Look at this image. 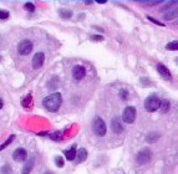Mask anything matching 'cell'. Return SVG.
I'll return each instance as SVG.
<instances>
[{"instance_id":"15","label":"cell","mask_w":178,"mask_h":174,"mask_svg":"<svg viewBox=\"0 0 178 174\" xmlns=\"http://www.w3.org/2000/svg\"><path fill=\"white\" fill-rule=\"evenodd\" d=\"M159 138H161V134H159V133L152 132V133H148V134H147L146 141H147L148 143H153V142H157Z\"/></svg>"},{"instance_id":"32","label":"cell","mask_w":178,"mask_h":174,"mask_svg":"<svg viewBox=\"0 0 178 174\" xmlns=\"http://www.w3.org/2000/svg\"><path fill=\"white\" fill-rule=\"evenodd\" d=\"M2 107H3V100L0 98V110H2Z\"/></svg>"},{"instance_id":"14","label":"cell","mask_w":178,"mask_h":174,"mask_svg":"<svg viewBox=\"0 0 178 174\" xmlns=\"http://www.w3.org/2000/svg\"><path fill=\"white\" fill-rule=\"evenodd\" d=\"M75 155H76V144H73L71 147V149L69 150H65V157L67 160H73L75 159Z\"/></svg>"},{"instance_id":"10","label":"cell","mask_w":178,"mask_h":174,"mask_svg":"<svg viewBox=\"0 0 178 174\" xmlns=\"http://www.w3.org/2000/svg\"><path fill=\"white\" fill-rule=\"evenodd\" d=\"M157 71H158V73L161 75V76H163L164 78H171L172 77V75H171V71L163 65V63H158L157 65Z\"/></svg>"},{"instance_id":"24","label":"cell","mask_w":178,"mask_h":174,"mask_svg":"<svg viewBox=\"0 0 178 174\" xmlns=\"http://www.w3.org/2000/svg\"><path fill=\"white\" fill-rule=\"evenodd\" d=\"M50 137L56 141V142H60L61 141V132H57V133H54V134H50Z\"/></svg>"},{"instance_id":"25","label":"cell","mask_w":178,"mask_h":174,"mask_svg":"<svg viewBox=\"0 0 178 174\" xmlns=\"http://www.w3.org/2000/svg\"><path fill=\"white\" fill-rule=\"evenodd\" d=\"M9 18V11L8 10H0V19L4 20Z\"/></svg>"},{"instance_id":"13","label":"cell","mask_w":178,"mask_h":174,"mask_svg":"<svg viewBox=\"0 0 178 174\" xmlns=\"http://www.w3.org/2000/svg\"><path fill=\"white\" fill-rule=\"evenodd\" d=\"M34 168V159H28L24 164V168H23V174H30V172L33 170Z\"/></svg>"},{"instance_id":"11","label":"cell","mask_w":178,"mask_h":174,"mask_svg":"<svg viewBox=\"0 0 178 174\" xmlns=\"http://www.w3.org/2000/svg\"><path fill=\"white\" fill-rule=\"evenodd\" d=\"M111 128H112V131H113L115 133H121V132L123 131V127H122L121 122L118 121V118H113V120L111 121Z\"/></svg>"},{"instance_id":"1","label":"cell","mask_w":178,"mask_h":174,"mask_svg":"<svg viewBox=\"0 0 178 174\" xmlns=\"http://www.w3.org/2000/svg\"><path fill=\"white\" fill-rule=\"evenodd\" d=\"M61 103H62V96H61L60 92H54V94L46 96V97L44 98V101H42L44 107H45L47 111H50V112H56V111H59Z\"/></svg>"},{"instance_id":"17","label":"cell","mask_w":178,"mask_h":174,"mask_svg":"<svg viewBox=\"0 0 178 174\" xmlns=\"http://www.w3.org/2000/svg\"><path fill=\"white\" fill-rule=\"evenodd\" d=\"M169 107H171V103H169V101H168V100H163V101H161L159 108H161V111H162L163 113H167V112L169 111Z\"/></svg>"},{"instance_id":"21","label":"cell","mask_w":178,"mask_h":174,"mask_svg":"<svg viewBox=\"0 0 178 174\" xmlns=\"http://www.w3.org/2000/svg\"><path fill=\"white\" fill-rule=\"evenodd\" d=\"M13 139H15V136L14 134H11L9 138H8V141L5 142V143H3V144H0V150H2V149H4V148H7L11 142H13Z\"/></svg>"},{"instance_id":"9","label":"cell","mask_w":178,"mask_h":174,"mask_svg":"<svg viewBox=\"0 0 178 174\" xmlns=\"http://www.w3.org/2000/svg\"><path fill=\"white\" fill-rule=\"evenodd\" d=\"M85 73H86V70H85V67L83 66H81V65H76L75 67H73V70H72V76H73V78L75 80H81L83 76H85Z\"/></svg>"},{"instance_id":"19","label":"cell","mask_w":178,"mask_h":174,"mask_svg":"<svg viewBox=\"0 0 178 174\" xmlns=\"http://www.w3.org/2000/svg\"><path fill=\"white\" fill-rule=\"evenodd\" d=\"M59 14H60V16L64 18V19H70V18L72 16V13H71L70 10H66V9L59 10Z\"/></svg>"},{"instance_id":"18","label":"cell","mask_w":178,"mask_h":174,"mask_svg":"<svg viewBox=\"0 0 178 174\" xmlns=\"http://www.w3.org/2000/svg\"><path fill=\"white\" fill-rule=\"evenodd\" d=\"M57 86H59V77H52L47 83V87L50 90H56Z\"/></svg>"},{"instance_id":"23","label":"cell","mask_w":178,"mask_h":174,"mask_svg":"<svg viewBox=\"0 0 178 174\" xmlns=\"http://www.w3.org/2000/svg\"><path fill=\"white\" fill-rule=\"evenodd\" d=\"M2 173L3 174H11V167L9 164H4L2 168Z\"/></svg>"},{"instance_id":"29","label":"cell","mask_w":178,"mask_h":174,"mask_svg":"<svg viewBox=\"0 0 178 174\" xmlns=\"http://www.w3.org/2000/svg\"><path fill=\"white\" fill-rule=\"evenodd\" d=\"M30 100H31V95H28V97L25 100H23V106L24 107H28L29 103H30Z\"/></svg>"},{"instance_id":"6","label":"cell","mask_w":178,"mask_h":174,"mask_svg":"<svg viewBox=\"0 0 178 174\" xmlns=\"http://www.w3.org/2000/svg\"><path fill=\"white\" fill-rule=\"evenodd\" d=\"M33 50V42L30 40H23L18 45V51L20 55H29Z\"/></svg>"},{"instance_id":"4","label":"cell","mask_w":178,"mask_h":174,"mask_svg":"<svg viewBox=\"0 0 178 174\" xmlns=\"http://www.w3.org/2000/svg\"><path fill=\"white\" fill-rule=\"evenodd\" d=\"M122 120H123V122H126V123H133L135 120H136V108L132 107V106H127V107L123 110Z\"/></svg>"},{"instance_id":"33","label":"cell","mask_w":178,"mask_h":174,"mask_svg":"<svg viewBox=\"0 0 178 174\" xmlns=\"http://www.w3.org/2000/svg\"><path fill=\"white\" fill-rule=\"evenodd\" d=\"M44 174H54V173H51V172H46V173H44Z\"/></svg>"},{"instance_id":"3","label":"cell","mask_w":178,"mask_h":174,"mask_svg":"<svg viewBox=\"0 0 178 174\" xmlns=\"http://www.w3.org/2000/svg\"><path fill=\"white\" fill-rule=\"evenodd\" d=\"M159 105H161V100L156 96V95H149L146 101H145V108L146 111L148 112H154L159 108Z\"/></svg>"},{"instance_id":"20","label":"cell","mask_w":178,"mask_h":174,"mask_svg":"<svg viewBox=\"0 0 178 174\" xmlns=\"http://www.w3.org/2000/svg\"><path fill=\"white\" fill-rule=\"evenodd\" d=\"M166 49L167 50H172V51H176L178 49V41H172V42H168L166 45Z\"/></svg>"},{"instance_id":"7","label":"cell","mask_w":178,"mask_h":174,"mask_svg":"<svg viewBox=\"0 0 178 174\" xmlns=\"http://www.w3.org/2000/svg\"><path fill=\"white\" fill-rule=\"evenodd\" d=\"M44 61H45V55L44 52H36L34 55V59H33V67L35 70L40 68L42 65H44Z\"/></svg>"},{"instance_id":"22","label":"cell","mask_w":178,"mask_h":174,"mask_svg":"<svg viewBox=\"0 0 178 174\" xmlns=\"http://www.w3.org/2000/svg\"><path fill=\"white\" fill-rule=\"evenodd\" d=\"M55 164H56V167H59V168H62L64 167V158L62 157H60V155H56L55 157Z\"/></svg>"},{"instance_id":"5","label":"cell","mask_w":178,"mask_h":174,"mask_svg":"<svg viewBox=\"0 0 178 174\" xmlns=\"http://www.w3.org/2000/svg\"><path fill=\"white\" fill-rule=\"evenodd\" d=\"M151 158H152V152L148 148H143L138 152L136 160L138 164H147V163H149Z\"/></svg>"},{"instance_id":"8","label":"cell","mask_w":178,"mask_h":174,"mask_svg":"<svg viewBox=\"0 0 178 174\" xmlns=\"http://www.w3.org/2000/svg\"><path fill=\"white\" fill-rule=\"evenodd\" d=\"M13 158H14V160H16V162H24V160H26V158H28V152H26V149H24V148H18V149H15V152L13 153Z\"/></svg>"},{"instance_id":"27","label":"cell","mask_w":178,"mask_h":174,"mask_svg":"<svg viewBox=\"0 0 178 174\" xmlns=\"http://www.w3.org/2000/svg\"><path fill=\"white\" fill-rule=\"evenodd\" d=\"M24 8H25L26 10H29V11H34V10H35V7H34L33 3H26V4L24 5Z\"/></svg>"},{"instance_id":"28","label":"cell","mask_w":178,"mask_h":174,"mask_svg":"<svg viewBox=\"0 0 178 174\" xmlns=\"http://www.w3.org/2000/svg\"><path fill=\"white\" fill-rule=\"evenodd\" d=\"M147 19H148L149 21H152L153 24H156V25H158V26H164V24H163V23H159L158 20H156V19H153V18H151V16H147Z\"/></svg>"},{"instance_id":"30","label":"cell","mask_w":178,"mask_h":174,"mask_svg":"<svg viewBox=\"0 0 178 174\" xmlns=\"http://www.w3.org/2000/svg\"><path fill=\"white\" fill-rule=\"evenodd\" d=\"M92 41H102L104 40V37L101 36V35H94V36H91L90 37Z\"/></svg>"},{"instance_id":"2","label":"cell","mask_w":178,"mask_h":174,"mask_svg":"<svg viewBox=\"0 0 178 174\" xmlns=\"http://www.w3.org/2000/svg\"><path fill=\"white\" fill-rule=\"evenodd\" d=\"M92 129H94V133H95L97 137H104V136L106 134V124H105V121H104L100 116H96V117L94 118Z\"/></svg>"},{"instance_id":"26","label":"cell","mask_w":178,"mask_h":174,"mask_svg":"<svg viewBox=\"0 0 178 174\" xmlns=\"http://www.w3.org/2000/svg\"><path fill=\"white\" fill-rule=\"evenodd\" d=\"M120 97H121L122 100H127V98H128V92H127V90H121V91H120Z\"/></svg>"},{"instance_id":"31","label":"cell","mask_w":178,"mask_h":174,"mask_svg":"<svg viewBox=\"0 0 178 174\" xmlns=\"http://www.w3.org/2000/svg\"><path fill=\"white\" fill-rule=\"evenodd\" d=\"M149 80L148 78H141V83L142 85H147V86H149L151 85V82H148Z\"/></svg>"},{"instance_id":"16","label":"cell","mask_w":178,"mask_h":174,"mask_svg":"<svg viewBox=\"0 0 178 174\" xmlns=\"http://www.w3.org/2000/svg\"><path fill=\"white\" fill-rule=\"evenodd\" d=\"M177 15H178L177 9H172V10H169V11L164 13V14H163V18H164V20H172V19L177 18Z\"/></svg>"},{"instance_id":"12","label":"cell","mask_w":178,"mask_h":174,"mask_svg":"<svg viewBox=\"0 0 178 174\" xmlns=\"http://www.w3.org/2000/svg\"><path fill=\"white\" fill-rule=\"evenodd\" d=\"M75 158H76V162H77V163H82V162L86 160V158H87V150H86L85 148L78 149V150H77V154L75 155Z\"/></svg>"}]
</instances>
